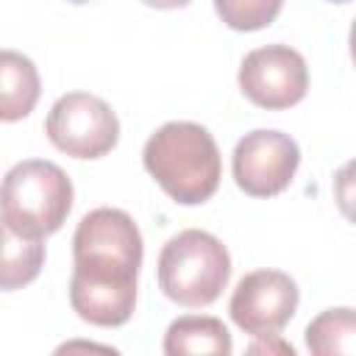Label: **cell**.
Here are the masks:
<instances>
[{
	"instance_id": "cell-12",
	"label": "cell",
	"mask_w": 356,
	"mask_h": 356,
	"mask_svg": "<svg viewBox=\"0 0 356 356\" xmlns=\"http://www.w3.org/2000/svg\"><path fill=\"white\" fill-rule=\"evenodd\" d=\"M306 348L317 356H353L356 317L350 306L325 309L306 325Z\"/></svg>"
},
{
	"instance_id": "cell-11",
	"label": "cell",
	"mask_w": 356,
	"mask_h": 356,
	"mask_svg": "<svg viewBox=\"0 0 356 356\" xmlns=\"http://www.w3.org/2000/svg\"><path fill=\"white\" fill-rule=\"evenodd\" d=\"M44 267V242L42 239H28L11 231L0 220V289H22Z\"/></svg>"
},
{
	"instance_id": "cell-1",
	"label": "cell",
	"mask_w": 356,
	"mask_h": 356,
	"mask_svg": "<svg viewBox=\"0 0 356 356\" xmlns=\"http://www.w3.org/2000/svg\"><path fill=\"white\" fill-rule=\"evenodd\" d=\"M142 234L122 209L100 206L81 217L72 236L70 306L92 325H125L136 309Z\"/></svg>"
},
{
	"instance_id": "cell-16",
	"label": "cell",
	"mask_w": 356,
	"mask_h": 356,
	"mask_svg": "<svg viewBox=\"0 0 356 356\" xmlns=\"http://www.w3.org/2000/svg\"><path fill=\"white\" fill-rule=\"evenodd\" d=\"M325 3H350V0H325Z\"/></svg>"
},
{
	"instance_id": "cell-9",
	"label": "cell",
	"mask_w": 356,
	"mask_h": 356,
	"mask_svg": "<svg viewBox=\"0 0 356 356\" xmlns=\"http://www.w3.org/2000/svg\"><path fill=\"white\" fill-rule=\"evenodd\" d=\"M42 95L36 64L19 50H0V122L25 120Z\"/></svg>"
},
{
	"instance_id": "cell-3",
	"label": "cell",
	"mask_w": 356,
	"mask_h": 356,
	"mask_svg": "<svg viewBox=\"0 0 356 356\" xmlns=\"http://www.w3.org/2000/svg\"><path fill=\"white\" fill-rule=\"evenodd\" d=\"M70 175L47 159H25L0 181V220L28 239L56 234L72 209Z\"/></svg>"
},
{
	"instance_id": "cell-14",
	"label": "cell",
	"mask_w": 356,
	"mask_h": 356,
	"mask_svg": "<svg viewBox=\"0 0 356 356\" xmlns=\"http://www.w3.org/2000/svg\"><path fill=\"white\" fill-rule=\"evenodd\" d=\"M145 6H150V8H161V11H170V8H184V6H189L192 0H142Z\"/></svg>"
},
{
	"instance_id": "cell-6",
	"label": "cell",
	"mask_w": 356,
	"mask_h": 356,
	"mask_svg": "<svg viewBox=\"0 0 356 356\" xmlns=\"http://www.w3.org/2000/svg\"><path fill=\"white\" fill-rule=\"evenodd\" d=\"M242 95L267 111H281L306 97L309 70L306 58L289 44H264L250 50L239 64Z\"/></svg>"
},
{
	"instance_id": "cell-5",
	"label": "cell",
	"mask_w": 356,
	"mask_h": 356,
	"mask_svg": "<svg viewBox=\"0 0 356 356\" xmlns=\"http://www.w3.org/2000/svg\"><path fill=\"white\" fill-rule=\"evenodd\" d=\"M44 134L56 150L72 159H100L114 150L120 139V120L103 97L67 92L47 111Z\"/></svg>"
},
{
	"instance_id": "cell-17",
	"label": "cell",
	"mask_w": 356,
	"mask_h": 356,
	"mask_svg": "<svg viewBox=\"0 0 356 356\" xmlns=\"http://www.w3.org/2000/svg\"><path fill=\"white\" fill-rule=\"evenodd\" d=\"M70 3H78L81 6V3H89V0H70Z\"/></svg>"
},
{
	"instance_id": "cell-10",
	"label": "cell",
	"mask_w": 356,
	"mask_h": 356,
	"mask_svg": "<svg viewBox=\"0 0 356 356\" xmlns=\"http://www.w3.org/2000/svg\"><path fill=\"white\" fill-rule=\"evenodd\" d=\"M234 350L231 334L222 320L206 314H186L170 323L164 334V353L167 356H186V353H211L228 356Z\"/></svg>"
},
{
	"instance_id": "cell-2",
	"label": "cell",
	"mask_w": 356,
	"mask_h": 356,
	"mask_svg": "<svg viewBox=\"0 0 356 356\" xmlns=\"http://www.w3.org/2000/svg\"><path fill=\"white\" fill-rule=\"evenodd\" d=\"M142 164L181 206L206 203L222 178V159L214 136L189 120L164 122L150 134L142 150Z\"/></svg>"
},
{
	"instance_id": "cell-15",
	"label": "cell",
	"mask_w": 356,
	"mask_h": 356,
	"mask_svg": "<svg viewBox=\"0 0 356 356\" xmlns=\"http://www.w3.org/2000/svg\"><path fill=\"white\" fill-rule=\"evenodd\" d=\"M278 348H281V350H286V353L292 356V345H284V342H278ZM250 350H253V353H256V350H273V345H267V342H264V345H250Z\"/></svg>"
},
{
	"instance_id": "cell-4",
	"label": "cell",
	"mask_w": 356,
	"mask_h": 356,
	"mask_svg": "<svg viewBox=\"0 0 356 356\" xmlns=\"http://www.w3.org/2000/svg\"><path fill=\"white\" fill-rule=\"evenodd\" d=\"M161 292L184 306L203 309L211 306L231 278L228 248L209 231L186 228L167 239L156 264Z\"/></svg>"
},
{
	"instance_id": "cell-7",
	"label": "cell",
	"mask_w": 356,
	"mask_h": 356,
	"mask_svg": "<svg viewBox=\"0 0 356 356\" xmlns=\"http://www.w3.org/2000/svg\"><path fill=\"white\" fill-rule=\"evenodd\" d=\"M300 164V147L289 134L259 128L245 134L231 156L236 186L250 197L281 195Z\"/></svg>"
},
{
	"instance_id": "cell-8",
	"label": "cell",
	"mask_w": 356,
	"mask_h": 356,
	"mask_svg": "<svg viewBox=\"0 0 356 356\" xmlns=\"http://www.w3.org/2000/svg\"><path fill=\"white\" fill-rule=\"evenodd\" d=\"M300 289L281 270H253L239 278L228 312L239 331L250 337H278L295 317Z\"/></svg>"
},
{
	"instance_id": "cell-13",
	"label": "cell",
	"mask_w": 356,
	"mask_h": 356,
	"mask_svg": "<svg viewBox=\"0 0 356 356\" xmlns=\"http://www.w3.org/2000/svg\"><path fill=\"white\" fill-rule=\"evenodd\" d=\"M284 0H214V8L220 19L231 31H261L270 22H275Z\"/></svg>"
}]
</instances>
